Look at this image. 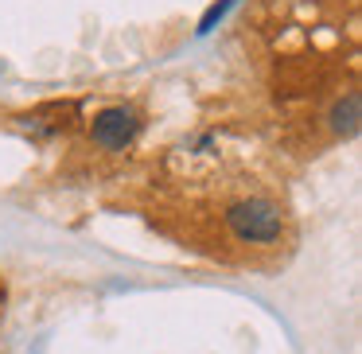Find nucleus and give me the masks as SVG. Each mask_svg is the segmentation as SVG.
<instances>
[{
  "mask_svg": "<svg viewBox=\"0 0 362 354\" xmlns=\"http://www.w3.org/2000/svg\"><path fill=\"white\" fill-rule=\"evenodd\" d=\"M226 230L245 245H273L284 230V211L276 199L269 195H242L226 206L222 214Z\"/></svg>",
  "mask_w": 362,
  "mask_h": 354,
  "instance_id": "1",
  "label": "nucleus"
},
{
  "mask_svg": "<svg viewBox=\"0 0 362 354\" xmlns=\"http://www.w3.org/2000/svg\"><path fill=\"white\" fill-rule=\"evenodd\" d=\"M136 133H141V113H136L133 105H110V110L94 113V121H90L94 144H102V148H110V152L129 148V144L136 141Z\"/></svg>",
  "mask_w": 362,
  "mask_h": 354,
  "instance_id": "2",
  "label": "nucleus"
},
{
  "mask_svg": "<svg viewBox=\"0 0 362 354\" xmlns=\"http://www.w3.org/2000/svg\"><path fill=\"white\" fill-rule=\"evenodd\" d=\"M362 121V94L358 90H346V98H339L335 110H331V133L335 136H354Z\"/></svg>",
  "mask_w": 362,
  "mask_h": 354,
  "instance_id": "3",
  "label": "nucleus"
},
{
  "mask_svg": "<svg viewBox=\"0 0 362 354\" xmlns=\"http://www.w3.org/2000/svg\"><path fill=\"white\" fill-rule=\"evenodd\" d=\"M230 4H234V0H222V4H214V8L203 16V24H199V32H211V28H214V20H222V16H226V8H230Z\"/></svg>",
  "mask_w": 362,
  "mask_h": 354,
  "instance_id": "4",
  "label": "nucleus"
}]
</instances>
